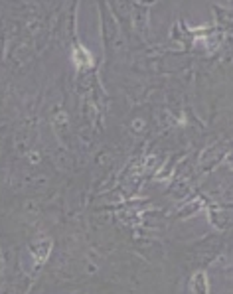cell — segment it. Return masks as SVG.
Here are the masks:
<instances>
[{"label":"cell","mask_w":233,"mask_h":294,"mask_svg":"<svg viewBox=\"0 0 233 294\" xmlns=\"http://www.w3.org/2000/svg\"><path fill=\"white\" fill-rule=\"evenodd\" d=\"M192 284H194V290H198V292H208V282H206V274L204 273H200V274H196L194 276V280H192Z\"/></svg>","instance_id":"cell-2"},{"label":"cell","mask_w":233,"mask_h":294,"mask_svg":"<svg viewBox=\"0 0 233 294\" xmlns=\"http://www.w3.org/2000/svg\"><path fill=\"white\" fill-rule=\"evenodd\" d=\"M73 62H75V65H77L79 69H83V67H89V65H91L93 58H91V54H89L87 50H83V47H77V50L73 52Z\"/></svg>","instance_id":"cell-1"}]
</instances>
